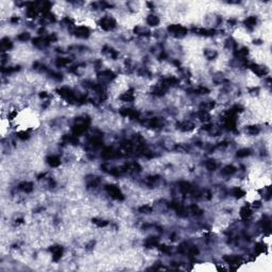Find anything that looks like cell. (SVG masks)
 I'll list each match as a JSON object with an SVG mask.
<instances>
[{
	"label": "cell",
	"instance_id": "1",
	"mask_svg": "<svg viewBox=\"0 0 272 272\" xmlns=\"http://www.w3.org/2000/svg\"><path fill=\"white\" fill-rule=\"evenodd\" d=\"M105 189H106V191L110 193V195L113 198V199L118 200V201H122V200L124 199V197H123L121 190L119 189V187L116 186V185H113V184L106 185Z\"/></svg>",
	"mask_w": 272,
	"mask_h": 272
},
{
	"label": "cell",
	"instance_id": "39",
	"mask_svg": "<svg viewBox=\"0 0 272 272\" xmlns=\"http://www.w3.org/2000/svg\"><path fill=\"white\" fill-rule=\"evenodd\" d=\"M93 222L95 223L97 226H99V227H104V226H106V225L108 224L107 221L103 220V219H98V218H93Z\"/></svg>",
	"mask_w": 272,
	"mask_h": 272
},
{
	"label": "cell",
	"instance_id": "21",
	"mask_svg": "<svg viewBox=\"0 0 272 272\" xmlns=\"http://www.w3.org/2000/svg\"><path fill=\"white\" fill-rule=\"evenodd\" d=\"M261 227L264 229V231L267 232V234L270 233V231H271V221H270V219L268 218L267 216H265L263 219H261Z\"/></svg>",
	"mask_w": 272,
	"mask_h": 272
},
{
	"label": "cell",
	"instance_id": "19",
	"mask_svg": "<svg viewBox=\"0 0 272 272\" xmlns=\"http://www.w3.org/2000/svg\"><path fill=\"white\" fill-rule=\"evenodd\" d=\"M252 216V210L249 206H243V207L240 209V217H241L243 220H248V219L251 218Z\"/></svg>",
	"mask_w": 272,
	"mask_h": 272
},
{
	"label": "cell",
	"instance_id": "47",
	"mask_svg": "<svg viewBox=\"0 0 272 272\" xmlns=\"http://www.w3.org/2000/svg\"><path fill=\"white\" fill-rule=\"evenodd\" d=\"M139 212H141V214H151L152 212V207L149 205H144L141 206V207H139Z\"/></svg>",
	"mask_w": 272,
	"mask_h": 272
},
{
	"label": "cell",
	"instance_id": "27",
	"mask_svg": "<svg viewBox=\"0 0 272 272\" xmlns=\"http://www.w3.org/2000/svg\"><path fill=\"white\" fill-rule=\"evenodd\" d=\"M147 23L151 27H155L159 23V18L156 16V15H149L147 17Z\"/></svg>",
	"mask_w": 272,
	"mask_h": 272
},
{
	"label": "cell",
	"instance_id": "60",
	"mask_svg": "<svg viewBox=\"0 0 272 272\" xmlns=\"http://www.w3.org/2000/svg\"><path fill=\"white\" fill-rule=\"evenodd\" d=\"M39 96H40V98H47V97H48L47 93H45V91H44V93H40V95H39Z\"/></svg>",
	"mask_w": 272,
	"mask_h": 272
},
{
	"label": "cell",
	"instance_id": "50",
	"mask_svg": "<svg viewBox=\"0 0 272 272\" xmlns=\"http://www.w3.org/2000/svg\"><path fill=\"white\" fill-rule=\"evenodd\" d=\"M158 249L159 251H162L164 253H167V254L171 253V248L169 246H166V244H158Z\"/></svg>",
	"mask_w": 272,
	"mask_h": 272
},
{
	"label": "cell",
	"instance_id": "22",
	"mask_svg": "<svg viewBox=\"0 0 272 272\" xmlns=\"http://www.w3.org/2000/svg\"><path fill=\"white\" fill-rule=\"evenodd\" d=\"M162 83H163V84L165 85L166 87H168V88H169L170 86H174V85L178 84V80L176 78H174V76H169V78L164 79V80L162 81Z\"/></svg>",
	"mask_w": 272,
	"mask_h": 272
},
{
	"label": "cell",
	"instance_id": "40",
	"mask_svg": "<svg viewBox=\"0 0 272 272\" xmlns=\"http://www.w3.org/2000/svg\"><path fill=\"white\" fill-rule=\"evenodd\" d=\"M189 210H190V212H192V215H195V216H200V215L202 214V210L200 209L199 206L195 205V204H192V205H190V207H189Z\"/></svg>",
	"mask_w": 272,
	"mask_h": 272
},
{
	"label": "cell",
	"instance_id": "18",
	"mask_svg": "<svg viewBox=\"0 0 272 272\" xmlns=\"http://www.w3.org/2000/svg\"><path fill=\"white\" fill-rule=\"evenodd\" d=\"M120 148H121V150H122L124 153H130V152H132V151H133L134 144L132 141H129V140H124V141L121 142Z\"/></svg>",
	"mask_w": 272,
	"mask_h": 272
},
{
	"label": "cell",
	"instance_id": "29",
	"mask_svg": "<svg viewBox=\"0 0 272 272\" xmlns=\"http://www.w3.org/2000/svg\"><path fill=\"white\" fill-rule=\"evenodd\" d=\"M188 93H197V95H205V93H209V90H208L206 87L200 86V87H197V88H193V89H188Z\"/></svg>",
	"mask_w": 272,
	"mask_h": 272
},
{
	"label": "cell",
	"instance_id": "12",
	"mask_svg": "<svg viewBox=\"0 0 272 272\" xmlns=\"http://www.w3.org/2000/svg\"><path fill=\"white\" fill-rule=\"evenodd\" d=\"M50 251L52 252V259L54 261H59L63 255V248L59 246H53L50 248Z\"/></svg>",
	"mask_w": 272,
	"mask_h": 272
},
{
	"label": "cell",
	"instance_id": "16",
	"mask_svg": "<svg viewBox=\"0 0 272 272\" xmlns=\"http://www.w3.org/2000/svg\"><path fill=\"white\" fill-rule=\"evenodd\" d=\"M178 129H180L181 131L183 132H187V131H191V130L195 129V124L190 121H184V122H180L178 124Z\"/></svg>",
	"mask_w": 272,
	"mask_h": 272
},
{
	"label": "cell",
	"instance_id": "31",
	"mask_svg": "<svg viewBox=\"0 0 272 272\" xmlns=\"http://www.w3.org/2000/svg\"><path fill=\"white\" fill-rule=\"evenodd\" d=\"M232 195H233L235 198H237V199H240V198H242L244 195H246V191H244L243 189L240 188V187H235V188L232 190Z\"/></svg>",
	"mask_w": 272,
	"mask_h": 272
},
{
	"label": "cell",
	"instance_id": "41",
	"mask_svg": "<svg viewBox=\"0 0 272 272\" xmlns=\"http://www.w3.org/2000/svg\"><path fill=\"white\" fill-rule=\"evenodd\" d=\"M205 167L207 168L209 171H212V170H215L217 168V164L215 161H212V159H208V161H206L205 163Z\"/></svg>",
	"mask_w": 272,
	"mask_h": 272
},
{
	"label": "cell",
	"instance_id": "24",
	"mask_svg": "<svg viewBox=\"0 0 272 272\" xmlns=\"http://www.w3.org/2000/svg\"><path fill=\"white\" fill-rule=\"evenodd\" d=\"M144 246L147 248H154L158 246V238L157 237H149L144 241Z\"/></svg>",
	"mask_w": 272,
	"mask_h": 272
},
{
	"label": "cell",
	"instance_id": "57",
	"mask_svg": "<svg viewBox=\"0 0 272 272\" xmlns=\"http://www.w3.org/2000/svg\"><path fill=\"white\" fill-rule=\"evenodd\" d=\"M260 201H255L254 203H253V207H255V208H258V207H260Z\"/></svg>",
	"mask_w": 272,
	"mask_h": 272
},
{
	"label": "cell",
	"instance_id": "20",
	"mask_svg": "<svg viewBox=\"0 0 272 272\" xmlns=\"http://www.w3.org/2000/svg\"><path fill=\"white\" fill-rule=\"evenodd\" d=\"M47 163L51 167H57L61 164V159L56 155H51V156H48V158H47Z\"/></svg>",
	"mask_w": 272,
	"mask_h": 272
},
{
	"label": "cell",
	"instance_id": "56",
	"mask_svg": "<svg viewBox=\"0 0 272 272\" xmlns=\"http://www.w3.org/2000/svg\"><path fill=\"white\" fill-rule=\"evenodd\" d=\"M51 76H52V78L55 79V80H62V74L61 73H54V72H51Z\"/></svg>",
	"mask_w": 272,
	"mask_h": 272
},
{
	"label": "cell",
	"instance_id": "55",
	"mask_svg": "<svg viewBox=\"0 0 272 272\" xmlns=\"http://www.w3.org/2000/svg\"><path fill=\"white\" fill-rule=\"evenodd\" d=\"M236 46H237V45H236V42H234L233 39H232V38H229V39H227V42H226V47L227 48H236Z\"/></svg>",
	"mask_w": 272,
	"mask_h": 272
},
{
	"label": "cell",
	"instance_id": "5",
	"mask_svg": "<svg viewBox=\"0 0 272 272\" xmlns=\"http://www.w3.org/2000/svg\"><path fill=\"white\" fill-rule=\"evenodd\" d=\"M88 123H89L88 119H86V120L84 119L82 122L76 123V124L72 127V133H73V135L78 136V135H81V134L84 133V132L87 130V125H88Z\"/></svg>",
	"mask_w": 272,
	"mask_h": 272
},
{
	"label": "cell",
	"instance_id": "37",
	"mask_svg": "<svg viewBox=\"0 0 272 272\" xmlns=\"http://www.w3.org/2000/svg\"><path fill=\"white\" fill-rule=\"evenodd\" d=\"M266 244L264 242H258V243L255 244V252L256 254H261V253L266 252Z\"/></svg>",
	"mask_w": 272,
	"mask_h": 272
},
{
	"label": "cell",
	"instance_id": "49",
	"mask_svg": "<svg viewBox=\"0 0 272 272\" xmlns=\"http://www.w3.org/2000/svg\"><path fill=\"white\" fill-rule=\"evenodd\" d=\"M17 39L21 40V42H25V40L30 39V34L27 33V32H23V33H20L18 36H17Z\"/></svg>",
	"mask_w": 272,
	"mask_h": 272
},
{
	"label": "cell",
	"instance_id": "10",
	"mask_svg": "<svg viewBox=\"0 0 272 272\" xmlns=\"http://www.w3.org/2000/svg\"><path fill=\"white\" fill-rule=\"evenodd\" d=\"M250 69L252 70L253 72H254L256 76H266V74L268 73V70L266 69L265 67H263V66H259L257 65V64H251L250 66Z\"/></svg>",
	"mask_w": 272,
	"mask_h": 272
},
{
	"label": "cell",
	"instance_id": "8",
	"mask_svg": "<svg viewBox=\"0 0 272 272\" xmlns=\"http://www.w3.org/2000/svg\"><path fill=\"white\" fill-rule=\"evenodd\" d=\"M115 76H116V74H115L113 71H110V70H103L102 72H99V73H98V78H99L102 82H110V81H112L113 79H115Z\"/></svg>",
	"mask_w": 272,
	"mask_h": 272
},
{
	"label": "cell",
	"instance_id": "58",
	"mask_svg": "<svg viewBox=\"0 0 272 272\" xmlns=\"http://www.w3.org/2000/svg\"><path fill=\"white\" fill-rule=\"evenodd\" d=\"M210 127H212V125H210V124H204L203 127H202V129L206 130V131H208V130H210Z\"/></svg>",
	"mask_w": 272,
	"mask_h": 272
},
{
	"label": "cell",
	"instance_id": "30",
	"mask_svg": "<svg viewBox=\"0 0 272 272\" xmlns=\"http://www.w3.org/2000/svg\"><path fill=\"white\" fill-rule=\"evenodd\" d=\"M192 32L199 34V35H214L215 30H207V29H192Z\"/></svg>",
	"mask_w": 272,
	"mask_h": 272
},
{
	"label": "cell",
	"instance_id": "14",
	"mask_svg": "<svg viewBox=\"0 0 272 272\" xmlns=\"http://www.w3.org/2000/svg\"><path fill=\"white\" fill-rule=\"evenodd\" d=\"M118 152H116V151L114 150L113 148H105L103 151H102V157L103 158H113V157H116L118 156Z\"/></svg>",
	"mask_w": 272,
	"mask_h": 272
},
{
	"label": "cell",
	"instance_id": "61",
	"mask_svg": "<svg viewBox=\"0 0 272 272\" xmlns=\"http://www.w3.org/2000/svg\"><path fill=\"white\" fill-rule=\"evenodd\" d=\"M15 116H16V112H13V113H12V114H11V115H10V119H13V118H14V117H15Z\"/></svg>",
	"mask_w": 272,
	"mask_h": 272
},
{
	"label": "cell",
	"instance_id": "11",
	"mask_svg": "<svg viewBox=\"0 0 272 272\" xmlns=\"http://www.w3.org/2000/svg\"><path fill=\"white\" fill-rule=\"evenodd\" d=\"M223 259L229 266H237L238 264L241 263V257L238 256V255H225Z\"/></svg>",
	"mask_w": 272,
	"mask_h": 272
},
{
	"label": "cell",
	"instance_id": "15",
	"mask_svg": "<svg viewBox=\"0 0 272 272\" xmlns=\"http://www.w3.org/2000/svg\"><path fill=\"white\" fill-rule=\"evenodd\" d=\"M50 40L48 39V37H37L33 39V45H35L36 47L39 48H44V47L48 46Z\"/></svg>",
	"mask_w": 272,
	"mask_h": 272
},
{
	"label": "cell",
	"instance_id": "62",
	"mask_svg": "<svg viewBox=\"0 0 272 272\" xmlns=\"http://www.w3.org/2000/svg\"><path fill=\"white\" fill-rule=\"evenodd\" d=\"M11 21H12V22H18V18H17V17H14V18L11 19Z\"/></svg>",
	"mask_w": 272,
	"mask_h": 272
},
{
	"label": "cell",
	"instance_id": "34",
	"mask_svg": "<svg viewBox=\"0 0 272 272\" xmlns=\"http://www.w3.org/2000/svg\"><path fill=\"white\" fill-rule=\"evenodd\" d=\"M215 107V102H204L200 105V108L201 110H205V112H208V110H212Z\"/></svg>",
	"mask_w": 272,
	"mask_h": 272
},
{
	"label": "cell",
	"instance_id": "33",
	"mask_svg": "<svg viewBox=\"0 0 272 272\" xmlns=\"http://www.w3.org/2000/svg\"><path fill=\"white\" fill-rule=\"evenodd\" d=\"M198 117H199L200 120L204 121V122H207V121H209V119H210V115L208 114V112L201 110H200V112L198 113Z\"/></svg>",
	"mask_w": 272,
	"mask_h": 272
},
{
	"label": "cell",
	"instance_id": "48",
	"mask_svg": "<svg viewBox=\"0 0 272 272\" xmlns=\"http://www.w3.org/2000/svg\"><path fill=\"white\" fill-rule=\"evenodd\" d=\"M248 53H249L248 48L243 47V48H241L240 50H238L237 52H236V55H237V56H239V57H244V56H246V55H248Z\"/></svg>",
	"mask_w": 272,
	"mask_h": 272
},
{
	"label": "cell",
	"instance_id": "42",
	"mask_svg": "<svg viewBox=\"0 0 272 272\" xmlns=\"http://www.w3.org/2000/svg\"><path fill=\"white\" fill-rule=\"evenodd\" d=\"M134 31H135V33L138 34V35H149V33H150L149 30L144 29V27H136Z\"/></svg>",
	"mask_w": 272,
	"mask_h": 272
},
{
	"label": "cell",
	"instance_id": "52",
	"mask_svg": "<svg viewBox=\"0 0 272 272\" xmlns=\"http://www.w3.org/2000/svg\"><path fill=\"white\" fill-rule=\"evenodd\" d=\"M188 244L186 243V242H184V243H181L180 246H178V251L180 253H187V251H188Z\"/></svg>",
	"mask_w": 272,
	"mask_h": 272
},
{
	"label": "cell",
	"instance_id": "43",
	"mask_svg": "<svg viewBox=\"0 0 272 272\" xmlns=\"http://www.w3.org/2000/svg\"><path fill=\"white\" fill-rule=\"evenodd\" d=\"M100 181L98 178H93L90 181L88 182V184H87V186H88V188H96V187L99 185Z\"/></svg>",
	"mask_w": 272,
	"mask_h": 272
},
{
	"label": "cell",
	"instance_id": "36",
	"mask_svg": "<svg viewBox=\"0 0 272 272\" xmlns=\"http://www.w3.org/2000/svg\"><path fill=\"white\" fill-rule=\"evenodd\" d=\"M235 172H236V168L234 167V166H232V165L225 166V167L223 168V170H222V173L225 174V175H232V174L235 173Z\"/></svg>",
	"mask_w": 272,
	"mask_h": 272
},
{
	"label": "cell",
	"instance_id": "17",
	"mask_svg": "<svg viewBox=\"0 0 272 272\" xmlns=\"http://www.w3.org/2000/svg\"><path fill=\"white\" fill-rule=\"evenodd\" d=\"M167 89H168V87H166L163 83H161V84L156 85V86L153 88L152 93H153V95H155V96H163V95H165Z\"/></svg>",
	"mask_w": 272,
	"mask_h": 272
},
{
	"label": "cell",
	"instance_id": "45",
	"mask_svg": "<svg viewBox=\"0 0 272 272\" xmlns=\"http://www.w3.org/2000/svg\"><path fill=\"white\" fill-rule=\"evenodd\" d=\"M187 253H188L189 256H195V255L199 254V249L197 248V246H189L188 248V251H187Z\"/></svg>",
	"mask_w": 272,
	"mask_h": 272
},
{
	"label": "cell",
	"instance_id": "9",
	"mask_svg": "<svg viewBox=\"0 0 272 272\" xmlns=\"http://www.w3.org/2000/svg\"><path fill=\"white\" fill-rule=\"evenodd\" d=\"M180 189L183 193H192L193 195H199L197 191H195V188L191 186L190 183L188 182H181L180 183Z\"/></svg>",
	"mask_w": 272,
	"mask_h": 272
},
{
	"label": "cell",
	"instance_id": "32",
	"mask_svg": "<svg viewBox=\"0 0 272 272\" xmlns=\"http://www.w3.org/2000/svg\"><path fill=\"white\" fill-rule=\"evenodd\" d=\"M244 25H246V27L249 28V29L254 28V25H256V17H254V16L248 17V18L244 20Z\"/></svg>",
	"mask_w": 272,
	"mask_h": 272
},
{
	"label": "cell",
	"instance_id": "3",
	"mask_svg": "<svg viewBox=\"0 0 272 272\" xmlns=\"http://www.w3.org/2000/svg\"><path fill=\"white\" fill-rule=\"evenodd\" d=\"M99 25L105 31H110L116 27V21L112 17H103V18L100 19Z\"/></svg>",
	"mask_w": 272,
	"mask_h": 272
},
{
	"label": "cell",
	"instance_id": "23",
	"mask_svg": "<svg viewBox=\"0 0 272 272\" xmlns=\"http://www.w3.org/2000/svg\"><path fill=\"white\" fill-rule=\"evenodd\" d=\"M146 124H148L151 127H158L163 125V120L161 118H151L147 121Z\"/></svg>",
	"mask_w": 272,
	"mask_h": 272
},
{
	"label": "cell",
	"instance_id": "7",
	"mask_svg": "<svg viewBox=\"0 0 272 272\" xmlns=\"http://www.w3.org/2000/svg\"><path fill=\"white\" fill-rule=\"evenodd\" d=\"M169 206L171 208H173V209L175 210V212L180 217H186L187 216V210L185 209V207L182 205V204L178 203V202H171V203L169 204Z\"/></svg>",
	"mask_w": 272,
	"mask_h": 272
},
{
	"label": "cell",
	"instance_id": "2",
	"mask_svg": "<svg viewBox=\"0 0 272 272\" xmlns=\"http://www.w3.org/2000/svg\"><path fill=\"white\" fill-rule=\"evenodd\" d=\"M168 31L176 37H183L187 34V29L181 25H170L168 27Z\"/></svg>",
	"mask_w": 272,
	"mask_h": 272
},
{
	"label": "cell",
	"instance_id": "44",
	"mask_svg": "<svg viewBox=\"0 0 272 272\" xmlns=\"http://www.w3.org/2000/svg\"><path fill=\"white\" fill-rule=\"evenodd\" d=\"M158 181H159V176L158 175H152V176H148L146 182L148 183L149 185H154L155 183H157Z\"/></svg>",
	"mask_w": 272,
	"mask_h": 272
},
{
	"label": "cell",
	"instance_id": "53",
	"mask_svg": "<svg viewBox=\"0 0 272 272\" xmlns=\"http://www.w3.org/2000/svg\"><path fill=\"white\" fill-rule=\"evenodd\" d=\"M106 49H107V51H105V52H107V54L110 55L112 59H116L117 55H118V53H117V51H115L114 49L112 48H108V47H105Z\"/></svg>",
	"mask_w": 272,
	"mask_h": 272
},
{
	"label": "cell",
	"instance_id": "25",
	"mask_svg": "<svg viewBox=\"0 0 272 272\" xmlns=\"http://www.w3.org/2000/svg\"><path fill=\"white\" fill-rule=\"evenodd\" d=\"M19 189L22 190L23 192H31L33 190V184L31 182H23L21 184H19Z\"/></svg>",
	"mask_w": 272,
	"mask_h": 272
},
{
	"label": "cell",
	"instance_id": "28",
	"mask_svg": "<svg viewBox=\"0 0 272 272\" xmlns=\"http://www.w3.org/2000/svg\"><path fill=\"white\" fill-rule=\"evenodd\" d=\"M0 46H1L2 50H8V49H11L13 47V44L11 42V39H8V37H4L0 42Z\"/></svg>",
	"mask_w": 272,
	"mask_h": 272
},
{
	"label": "cell",
	"instance_id": "51",
	"mask_svg": "<svg viewBox=\"0 0 272 272\" xmlns=\"http://www.w3.org/2000/svg\"><path fill=\"white\" fill-rule=\"evenodd\" d=\"M205 55L208 59H212L217 56V52L215 50H206L205 51Z\"/></svg>",
	"mask_w": 272,
	"mask_h": 272
},
{
	"label": "cell",
	"instance_id": "46",
	"mask_svg": "<svg viewBox=\"0 0 272 272\" xmlns=\"http://www.w3.org/2000/svg\"><path fill=\"white\" fill-rule=\"evenodd\" d=\"M246 131H248V133L252 134V135H255V134L259 133V127H256V125H250V127H248Z\"/></svg>",
	"mask_w": 272,
	"mask_h": 272
},
{
	"label": "cell",
	"instance_id": "54",
	"mask_svg": "<svg viewBox=\"0 0 272 272\" xmlns=\"http://www.w3.org/2000/svg\"><path fill=\"white\" fill-rule=\"evenodd\" d=\"M17 135H18V137L20 138V139H22V140H25V139H28V138H29V133H28V132H25V131H20V132H18V133H17Z\"/></svg>",
	"mask_w": 272,
	"mask_h": 272
},
{
	"label": "cell",
	"instance_id": "59",
	"mask_svg": "<svg viewBox=\"0 0 272 272\" xmlns=\"http://www.w3.org/2000/svg\"><path fill=\"white\" fill-rule=\"evenodd\" d=\"M23 222V219L22 218H19V219H16V224H20V223Z\"/></svg>",
	"mask_w": 272,
	"mask_h": 272
},
{
	"label": "cell",
	"instance_id": "26",
	"mask_svg": "<svg viewBox=\"0 0 272 272\" xmlns=\"http://www.w3.org/2000/svg\"><path fill=\"white\" fill-rule=\"evenodd\" d=\"M134 90L133 89H129V90L127 91V93H124L122 96L120 97V99L122 100V101L124 102H131L134 100Z\"/></svg>",
	"mask_w": 272,
	"mask_h": 272
},
{
	"label": "cell",
	"instance_id": "13",
	"mask_svg": "<svg viewBox=\"0 0 272 272\" xmlns=\"http://www.w3.org/2000/svg\"><path fill=\"white\" fill-rule=\"evenodd\" d=\"M120 114L124 117H130L132 119H138L139 118V113L137 110H134L132 108H122L120 110Z\"/></svg>",
	"mask_w": 272,
	"mask_h": 272
},
{
	"label": "cell",
	"instance_id": "6",
	"mask_svg": "<svg viewBox=\"0 0 272 272\" xmlns=\"http://www.w3.org/2000/svg\"><path fill=\"white\" fill-rule=\"evenodd\" d=\"M74 35L76 37H80V38H87L90 34V31L87 27L85 25H81V27H76L73 31Z\"/></svg>",
	"mask_w": 272,
	"mask_h": 272
},
{
	"label": "cell",
	"instance_id": "38",
	"mask_svg": "<svg viewBox=\"0 0 272 272\" xmlns=\"http://www.w3.org/2000/svg\"><path fill=\"white\" fill-rule=\"evenodd\" d=\"M69 63H70V59H64V57H59V59H57L56 61H55V65H56L57 67H64V66L68 65Z\"/></svg>",
	"mask_w": 272,
	"mask_h": 272
},
{
	"label": "cell",
	"instance_id": "4",
	"mask_svg": "<svg viewBox=\"0 0 272 272\" xmlns=\"http://www.w3.org/2000/svg\"><path fill=\"white\" fill-rule=\"evenodd\" d=\"M56 93H59L61 97H63L64 99L69 100V101H76L78 98H76V95L68 87H61L59 89H57Z\"/></svg>",
	"mask_w": 272,
	"mask_h": 272
},
{
	"label": "cell",
	"instance_id": "35",
	"mask_svg": "<svg viewBox=\"0 0 272 272\" xmlns=\"http://www.w3.org/2000/svg\"><path fill=\"white\" fill-rule=\"evenodd\" d=\"M251 154V150L250 149H246V148H243V149H240V150L237 151V153H236V155H237V157H240V158H242V157H246L249 156V155Z\"/></svg>",
	"mask_w": 272,
	"mask_h": 272
}]
</instances>
